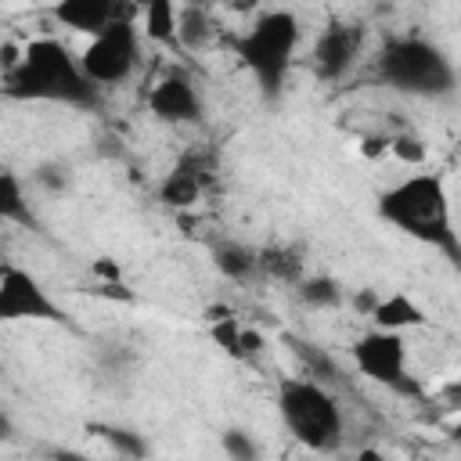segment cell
<instances>
[{
    "label": "cell",
    "instance_id": "6da1fadb",
    "mask_svg": "<svg viewBox=\"0 0 461 461\" xmlns=\"http://www.w3.org/2000/svg\"><path fill=\"white\" fill-rule=\"evenodd\" d=\"M378 220L400 230L403 238L436 249L447 263L461 270V230L454 227L450 191L439 173H411L400 184L385 187L375 202Z\"/></svg>",
    "mask_w": 461,
    "mask_h": 461
},
{
    "label": "cell",
    "instance_id": "e0dca14e",
    "mask_svg": "<svg viewBox=\"0 0 461 461\" xmlns=\"http://www.w3.org/2000/svg\"><path fill=\"white\" fill-rule=\"evenodd\" d=\"M295 295L310 306V310H335L346 303V288L328 277V274H306L299 285H295Z\"/></svg>",
    "mask_w": 461,
    "mask_h": 461
},
{
    "label": "cell",
    "instance_id": "9c48e42d",
    "mask_svg": "<svg viewBox=\"0 0 461 461\" xmlns=\"http://www.w3.org/2000/svg\"><path fill=\"white\" fill-rule=\"evenodd\" d=\"M360 43H364V29L353 25V22H328L321 29V36L313 40V72L321 79H339L349 72V65L357 61L360 54Z\"/></svg>",
    "mask_w": 461,
    "mask_h": 461
},
{
    "label": "cell",
    "instance_id": "ffe728a7",
    "mask_svg": "<svg viewBox=\"0 0 461 461\" xmlns=\"http://www.w3.org/2000/svg\"><path fill=\"white\" fill-rule=\"evenodd\" d=\"M288 346L295 349V357L303 360V367H306V375H310V378H317V382H324V385H331V382L339 378L335 360H331V357H328L321 346L303 342V339H288Z\"/></svg>",
    "mask_w": 461,
    "mask_h": 461
},
{
    "label": "cell",
    "instance_id": "83f0119b",
    "mask_svg": "<svg viewBox=\"0 0 461 461\" xmlns=\"http://www.w3.org/2000/svg\"><path fill=\"white\" fill-rule=\"evenodd\" d=\"M367 158L371 155H385L389 151V137H364V148H360Z\"/></svg>",
    "mask_w": 461,
    "mask_h": 461
},
{
    "label": "cell",
    "instance_id": "ac0fdd59",
    "mask_svg": "<svg viewBox=\"0 0 461 461\" xmlns=\"http://www.w3.org/2000/svg\"><path fill=\"white\" fill-rule=\"evenodd\" d=\"M176 7L173 0H151L148 7H140V18H144V36L158 47H173L180 43L176 40Z\"/></svg>",
    "mask_w": 461,
    "mask_h": 461
},
{
    "label": "cell",
    "instance_id": "d4e9b609",
    "mask_svg": "<svg viewBox=\"0 0 461 461\" xmlns=\"http://www.w3.org/2000/svg\"><path fill=\"white\" fill-rule=\"evenodd\" d=\"M32 180L36 184H43V187H50V191H61L65 187V169L61 166H36V173H32Z\"/></svg>",
    "mask_w": 461,
    "mask_h": 461
},
{
    "label": "cell",
    "instance_id": "f546056e",
    "mask_svg": "<svg viewBox=\"0 0 461 461\" xmlns=\"http://www.w3.org/2000/svg\"><path fill=\"white\" fill-rule=\"evenodd\" d=\"M234 11H249V7H256V0H227Z\"/></svg>",
    "mask_w": 461,
    "mask_h": 461
},
{
    "label": "cell",
    "instance_id": "9a60e30c",
    "mask_svg": "<svg viewBox=\"0 0 461 461\" xmlns=\"http://www.w3.org/2000/svg\"><path fill=\"white\" fill-rule=\"evenodd\" d=\"M259 270L281 285H299L306 277L303 270V256L299 249H288V245H270V249H259Z\"/></svg>",
    "mask_w": 461,
    "mask_h": 461
},
{
    "label": "cell",
    "instance_id": "44dd1931",
    "mask_svg": "<svg viewBox=\"0 0 461 461\" xmlns=\"http://www.w3.org/2000/svg\"><path fill=\"white\" fill-rule=\"evenodd\" d=\"M241 324H238V317H230V313H220V317H212V324H209V339L227 353V357H234V360H249V353H245V342H241Z\"/></svg>",
    "mask_w": 461,
    "mask_h": 461
},
{
    "label": "cell",
    "instance_id": "7402d4cb",
    "mask_svg": "<svg viewBox=\"0 0 461 461\" xmlns=\"http://www.w3.org/2000/svg\"><path fill=\"white\" fill-rule=\"evenodd\" d=\"M94 432L115 450V454H126V457H144L148 454V443L133 432V429H119V425H94Z\"/></svg>",
    "mask_w": 461,
    "mask_h": 461
},
{
    "label": "cell",
    "instance_id": "7c38bea8",
    "mask_svg": "<svg viewBox=\"0 0 461 461\" xmlns=\"http://www.w3.org/2000/svg\"><path fill=\"white\" fill-rule=\"evenodd\" d=\"M371 321H375V328H389V331H414V328L429 324L425 310L411 295H403V292L378 295V303L371 310Z\"/></svg>",
    "mask_w": 461,
    "mask_h": 461
},
{
    "label": "cell",
    "instance_id": "4dcf8cb0",
    "mask_svg": "<svg viewBox=\"0 0 461 461\" xmlns=\"http://www.w3.org/2000/svg\"><path fill=\"white\" fill-rule=\"evenodd\" d=\"M130 4H133V7H137V14H140V7H148L151 0H130Z\"/></svg>",
    "mask_w": 461,
    "mask_h": 461
},
{
    "label": "cell",
    "instance_id": "484cf974",
    "mask_svg": "<svg viewBox=\"0 0 461 461\" xmlns=\"http://www.w3.org/2000/svg\"><path fill=\"white\" fill-rule=\"evenodd\" d=\"M364 317H371V310H375V303H378V295H375V288H360L353 299H349Z\"/></svg>",
    "mask_w": 461,
    "mask_h": 461
},
{
    "label": "cell",
    "instance_id": "4316f807",
    "mask_svg": "<svg viewBox=\"0 0 461 461\" xmlns=\"http://www.w3.org/2000/svg\"><path fill=\"white\" fill-rule=\"evenodd\" d=\"M94 274L101 281H119V263H112L108 256H101V259H94Z\"/></svg>",
    "mask_w": 461,
    "mask_h": 461
},
{
    "label": "cell",
    "instance_id": "4fadbf2b",
    "mask_svg": "<svg viewBox=\"0 0 461 461\" xmlns=\"http://www.w3.org/2000/svg\"><path fill=\"white\" fill-rule=\"evenodd\" d=\"M202 180H205V176H202V166L184 162V166H176L173 173H166L158 194H162L166 205H173V209H187V205H194V202L202 198Z\"/></svg>",
    "mask_w": 461,
    "mask_h": 461
},
{
    "label": "cell",
    "instance_id": "2e32d148",
    "mask_svg": "<svg viewBox=\"0 0 461 461\" xmlns=\"http://www.w3.org/2000/svg\"><path fill=\"white\" fill-rule=\"evenodd\" d=\"M212 263L220 267V274H227L230 281H252L259 270V252L238 245V241H223L212 249Z\"/></svg>",
    "mask_w": 461,
    "mask_h": 461
},
{
    "label": "cell",
    "instance_id": "8992f818",
    "mask_svg": "<svg viewBox=\"0 0 461 461\" xmlns=\"http://www.w3.org/2000/svg\"><path fill=\"white\" fill-rule=\"evenodd\" d=\"M79 61H83V72L97 86H122L140 61L137 14H126L112 22L108 29H101L97 36H90L86 47L79 50Z\"/></svg>",
    "mask_w": 461,
    "mask_h": 461
},
{
    "label": "cell",
    "instance_id": "d6986e66",
    "mask_svg": "<svg viewBox=\"0 0 461 461\" xmlns=\"http://www.w3.org/2000/svg\"><path fill=\"white\" fill-rule=\"evenodd\" d=\"M212 18L202 11V7H184L180 14H176V40L187 47V50H198V47H205L209 43V36H212Z\"/></svg>",
    "mask_w": 461,
    "mask_h": 461
},
{
    "label": "cell",
    "instance_id": "f1b7e54d",
    "mask_svg": "<svg viewBox=\"0 0 461 461\" xmlns=\"http://www.w3.org/2000/svg\"><path fill=\"white\" fill-rule=\"evenodd\" d=\"M241 342H245V353H249V357L263 349V335H259V331H252V328H245V331H241Z\"/></svg>",
    "mask_w": 461,
    "mask_h": 461
},
{
    "label": "cell",
    "instance_id": "7a4b0ae2",
    "mask_svg": "<svg viewBox=\"0 0 461 461\" xmlns=\"http://www.w3.org/2000/svg\"><path fill=\"white\" fill-rule=\"evenodd\" d=\"M97 83L83 72L79 54H72L54 36H36L22 47V61L4 72V94L11 101H50L97 108Z\"/></svg>",
    "mask_w": 461,
    "mask_h": 461
},
{
    "label": "cell",
    "instance_id": "603a6c76",
    "mask_svg": "<svg viewBox=\"0 0 461 461\" xmlns=\"http://www.w3.org/2000/svg\"><path fill=\"white\" fill-rule=\"evenodd\" d=\"M220 447H223V454L230 461H252V457H259V443L245 429H227L220 436Z\"/></svg>",
    "mask_w": 461,
    "mask_h": 461
},
{
    "label": "cell",
    "instance_id": "8fae6325",
    "mask_svg": "<svg viewBox=\"0 0 461 461\" xmlns=\"http://www.w3.org/2000/svg\"><path fill=\"white\" fill-rule=\"evenodd\" d=\"M50 14H54L58 25L90 40L101 29H108L112 22H119L126 14H137V7L130 0H58Z\"/></svg>",
    "mask_w": 461,
    "mask_h": 461
},
{
    "label": "cell",
    "instance_id": "3957f363",
    "mask_svg": "<svg viewBox=\"0 0 461 461\" xmlns=\"http://www.w3.org/2000/svg\"><path fill=\"white\" fill-rule=\"evenodd\" d=\"M375 76L411 97H447L457 86L454 61L421 36H393L375 58Z\"/></svg>",
    "mask_w": 461,
    "mask_h": 461
},
{
    "label": "cell",
    "instance_id": "ba28073f",
    "mask_svg": "<svg viewBox=\"0 0 461 461\" xmlns=\"http://www.w3.org/2000/svg\"><path fill=\"white\" fill-rule=\"evenodd\" d=\"M349 357H353V367L385 385V389H411L407 382V346H403V331H389V328H371L364 331L353 346H349Z\"/></svg>",
    "mask_w": 461,
    "mask_h": 461
},
{
    "label": "cell",
    "instance_id": "277c9868",
    "mask_svg": "<svg viewBox=\"0 0 461 461\" xmlns=\"http://www.w3.org/2000/svg\"><path fill=\"white\" fill-rule=\"evenodd\" d=\"M299 36H303L299 18L285 7H274V11H263L245 32H238L230 40V47H234L238 61L252 72L259 90L267 97H277L281 86H285L292 54L299 47Z\"/></svg>",
    "mask_w": 461,
    "mask_h": 461
},
{
    "label": "cell",
    "instance_id": "30bf717a",
    "mask_svg": "<svg viewBox=\"0 0 461 461\" xmlns=\"http://www.w3.org/2000/svg\"><path fill=\"white\" fill-rule=\"evenodd\" d=\"M148 112L162 122H198L202 119V97L194 83L184 72H166L151 90H148Z\"/></svg>",
    "mask_w": 461,
    "mask_h": 461
},
{
    "label": "cell",
    "instance_id": "cb8c5ba5",
    "mask_svg": "<svg viewBox=\"0 0 461 461\" xmlns=\"http://www.w3.org/2000/svg\"><path fill=\"white\" fill-rule=\"evenodd\" d=\"M389 155H396L403 166H421L425 162V144L414 133H396V137H389Z\"/></svg>",
    "mask_w": 461,
    "mask_h": 461
},
{
    "label": "cell",
    "instance_id": "52a82bcc",
    "mask_svg": "<svg viewBox=\"0 0 461 461\" xmlns=\"http://www.w3.org/2000/svg\"><path fill=\"white\" fill-rule=\"evenodd\" d=\"M0 321H43V324H72L68 310L50 299V292L18 263L0 267Z\"/></svg>",
    "mask_w": 461,
    "mask_h": 461
},
{
    "label": "cell",
    "instance_id": "5bb4252c",
    "mask_svg": "<svg viewBox=\"0 0 461 461\" xmlns=\"http://www.w3.org/2000/svg\"><path fill=\"white\" fill-rule=\"evenodd\" d=\"M0 216L7 223H18V227H32L40 230L32 209H29V198H25V187H22V176L14 169H4L0 173Z\"/></svg>",
    "mask_w": 461,
    "mask_h": 461
},
{
    "label": "cell",
    "instance_id": "5b68a950",
    "mask_svg": "<svg viewBox=\"0 0 461 461\" xmlns=\"http://www.w3.org/2000/svg\"><path fill=\"white\" fill-rule=\"evenodd\" d=\"M277 414L285 429L310 450H335L342 439V411L331 389L317 378H281Z\"/></svg>",
    "mask_w": 461,
    "mask_h": 461
}]
</instances>
